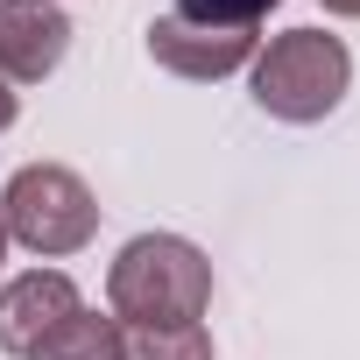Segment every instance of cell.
Returning a JSON list of instances; mask_svg holds the SVG:
<instances>
[{
	"label": "cell",
	"mask_w": 360,
	"mask_h": 360,
	"mask_svg": "<svg viewBox=\"0 0 360 360\" xmlns=\"http://www.w3.org/2000/svg\"><path fill=\"white\" fill-rule=\"evenodd\" d=\"M212 304V262L184 233H134L106 269V311L120 325H184Z\"/></svg>",
	"instance_id": "obj_1"
},
{
	"label": "cell",
	"mask_w": 360,
	"mask_h": 360,
	"mask_svg": "<svg viewBox=\"0 0 360 360\" xmlns=\"http://www.w3.org/2000/svg\"><path fill=\"white\" fill-rule=\"evenodd\" d=\"M346 85H353V57H346V43L325 36V29H283V36H269V50H255V64H248L255 106H262L269 120H290V127H311V120L339 113Z\"/></svg>",
	"instance_id": "obj_2"
},
{
	"label": "cell",
	"mask_w": 360,
	"mask_h": 360,
	"mask_svg": "<svg viewBox=\"0 0 360 360\" xmlns=\"http://www.w3.org/2000/svg\"><path fill=\"white\" fill-rule=\"evenodd\" d=\"M0 226L15 248H29L36 262H64L78 248H92L99 233V198L71 162H22L0 191Z\"/></svg>",
	"instance_id": "obj_3"
},
{
	"label": "cell",
	"mask_w": 360,
	"mask_h": 360,
	"mask_svg": "<svg viewBox=\"0 0 360 360\" xmlns=\"http://www.w3.org/2000/svg\"><path fill=\"white\" fill-rule=\"evenodd\" d=\"M148 57L169 71V78H191V85H212V78H233L255 64V29H212V22H191V15H155L148 22Z\"/></svg>",
	"instance_id": "obj_4"
},
{
	"label": "cell",
	"mask_w": 360,
	"mask_h": 360,
	"mask_svg": "<svg viewBox=\"0 0 360 360\" xmlns=\"http://www.w3.org/2000/svg\"><path fill=\"white\" fill-rule=\"evenodd\" d=\"M71 50V15L57 0H0V78L43 85Z\"/></svg>",
	"instance_id": "obj_5"
},
{
	"label": "cell",
	"mask_w": 360,
	"mask_h": 360,
	"mask_svg": "<svg viewBox=\"0 0 360 360\" xmlns=\"http://www.w3.org/2000/svg\"><path fill=\"white\" fill-rule=\"evenodd\" d=\"M71 311H85V297H78V283H71L64 269H29V276H15L8 290H0V353L29 360V346H36L50 325H64Z\"/></svg>",
	"instance_id": "obj_6"
},
{
	"label": "cell",
	"mask_w": 360,
	"mask_h": 360,
	"mask_svg": "<svg viewBox=\"0 0 360 360\" xmlns=\"http://www.w3.org/2000/svg\"><path fill=\"white\" fill-rule=\"evenodd\" d=\"M29 360H120V318H99V311H71L64 325H50Z\"/></svg>",
	"instance_id": "obj_7"
},
{
	"label": "cell",
	"mask_w": 360,
	"mask_h": 360,
	"mask_svg": "<svg viewBox=\"0 0 360 360\" xmlns=\"http://www.w3.org/2000/svg\"><path fill=\"white\" fill-rule=\"evenodd\" d=\"M120 360H212L205 318L184 325H120Z\"/></svg>",
	"instance_id": "obj_8"
},
{
	"label": "cell",
	"mask_w": 360,
	"mask_h": 360,
	"mask_svg": "<svg viewBox=\"0 0 360 360\" xmlns=\"http://www.w3.org/2000/svg\"><path fill=\"white\" fill-rule=\"evenodd\" d=\"M269 8H283V0H176V15L212 22V29H262Z\"/></svg>",
	"instance_id": "obj_9"
},
{
	"label": "cell",
	"mask_w": 360,
	"mask_h": 360,
	"mask_svg": "<svg viewBox=\"0 0 360 360\" xmlns=\"http://www.w3.org/2000/svg\"><path fill=\"white\" fill-rule=\"evenodd\" d=\"M8 127H15V85L0 78V134H8Z\"/></svg>",
	"instance_id": "obj_10"
},
{
	"label": "cell",
	"mask_w": 360,
	"mask_h": 360,
	"mask_svg": "<svg viewBox=\"0 0 360 360\" xmlns=\"http://www.w3.org/2000/svg\"><path fill=\"white\" fill-rule=\"evenodd\" d=\"M325 15H339V22H360V0H325Z\"/></svg>",
	"instance_id": "obj_11"
},
{
	"label": "cell",
	"mask_w": 360,
	"mask_h": 360,
	"mask_svg": "<svg viewBox=\"0 0 360 360\" xmlns=\"http://www.w3.org/2000/svg\"><path fill=\"white\" fill-rule=\"evenodd\" d=\"M8 248H15V240H8V226H0V269H8Z\"/></svg>",
	"instance_id": "obj_12"
},
{
	"label": "cell",
	"mask_w": 360,
	"mask_h": 360,
	"mask_svg": "<svg viewBox=\"0 0 360 360\" xmlns=\"http://www.w3.org/2000/svg\"><path fill=\"white\" fill-rule=\"evenodd\" d=\"M57 8H64V0H57Z\"/></svg>",
	"instance_id": "obj_13"
}]
</instances>
